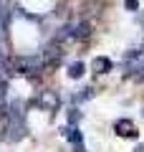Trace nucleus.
Instances as JSON below:
<instances>
[{
    "label": "nucleus",
    "mask_w": 144,
    "mask_h": 152,
    "mask_svg": "<svg viewBox=\"0 0 144 152\" xmlns=\"http://www.w3.org/2000/svg\"><path fill=\"white\" fill-rule=\"evenodd\" d=\"M114 132L119 137H124V140H137L139 137V132H137V127H134L132 119H116L114 122Z\"/></svg>",
    "instance_id": "nucleus-3"
},
{
    "label": "nucleus",
    "mask_w": 144,
    "mask_h": 152,
    "mask_svg": "<svg viewBox=\"0 0 144 152\" xmlns=\"http://www.w3.org/2000/svg\"><path fill=\"white\" fill-rule=\"evenodd\" d=\"M76 122H79V112L71 109V112H68V124H76Z\"/></svg>",
    "instance_id": "nucleus-12"
},
{
    "label": "nucleus",
    "mask_w": 144,
    "mask_h": 152,
    "mask_svg": "<svg viewBox=\"0 0 144 152\" xmlns=\"http://www.w3.org/2000/svg\"><path fill=\"white\" fill-rule=\"evenodd\" d=\"M61 46L63 43H58V41H51V43L46 46V48H43V66H48V69H56V66L61 64V53H63V51H61Z\"/></svg>",
    "instance_id": "nucleus-1"
},
{
    "label": "nucleus",
    "mask_w": 144,
    "mask_h": 152,
    "mask_svg": "<svg viewBox=\"0 0 144 152\" xmlns=\"http://www.w3.org/2000/svg\"><path fill=\"white\" fill-rule=\"evenodd\" d=\"M89 36H91V23L89 20L73 23V41H86Z\"/></svg>",
    "instance_id": "nucleus-8"
},
{
    "label": "nucleus",
    "mask_w": 144,
    "mask_h": 152,
    "mask_svg": "<svg viewBox=\"0 0 144 152\" xmlns=\"http://www.w3.org/2000/svg\"><path fill=\"white\" fill-rule=\"evenodd\" d=\"M91 69H94L96 74H109V71L114 69V64H111L109 56H96V58L91 61Z\"/></svg>",
    "instance_id": "nucleus-7"
},
{
    "label": "nucleus",
    "mask_w": 144,
    "mask_h": 152,
    "mask_svg": "<svg viewBox=\"0 0 144 152\" xmlns=\"http://www.w3.org/2000/svg\"><path fill=\"white\" fill-rule=\"evenodd\" d=\"M124 8H127L129 13H137L139 10V0H124Z\"/></svg>",
    "instance_id": "nucleus-11"
},
{
    "label": "nucleus",
    "mask_w": 144,
    "mask_h": 152,
    "mask_svg": "<svg viewBox=\"0 0 144 152\" xmlns=\"http://www.w3.org/2000/svg\"><path fill=\"white\" fill-rule=\"evenodd\" d=\"M36 107L41 109V112H56V109L61 107V99L56 91H41L36 96Z\"/></svg>",
    "instance_id": "nucleus-2"
},
{
    "label": "nucleus",
    "mask_w": 144,
    "mask_h": 152,
    "mask_svg": "<svg viewBox=\"0 0 144 152\" xmlns=\"http://www.w3.org/2000/svg\"><path fill=\"white\" fill-rule=\"evenodd\" d=\"M63 137L73 145V152H86L84 150V137H81V132H79V127H76V124H66Z\"/></svg>",
    "instance_id": "nucleus-5"
},
{
    "label": "nucleus",
    "mask_w": 144,
    "mask_h": 152,
    "mask_svg": "<svg viewBox=\"0 0 144 152\" xmlns=\"http://www.w3.org/2000/svg\"><path fill=\"white\" fill-rule=\"evenodd\" d=\"M8 122H25V102L15 99V102L8 104Z\"/></svg>",
    "instance_id": "nucleus-6"
},
{
    "label": "nucleus",
    "mask_w": 144,
    "mask_h": 152,
    "mask_svg": "<svg viewBox=\"0 0 144 152\" xmlns=\"http://www.w3.org/2000/svg\"><path fill=\"white\" fill-rule=\"evenodd\" d=\"M137 152H144V145H139V147H137Z\"/></svg>",
    "instance_id": "nucleus-14"
},
{
    "label": "nucleus",
    "mask_w": 144,
    "mask_h": 152,
    "mask_svg": "<svg viewBox=\"0 0 144 152\" xmlns=\"http://www.w3.org/2000/svg\"><path fill=\"white\" fill-rule=\"evenodd\" d=\"M84 71H86V66L81 64V61H73V64H68V71H66V74H68V79H81Z\"/></svg>",
    "instance_id": "nucleus-9"
},
{
    "label": "nucleus",
    "mask_w": 144,
    "mask_h": 152,
    "mask_svg": "<svg viewBox=\"0 0 144 152\" xmlns=\"http://www.w3.org/2000/svg\"><path fill=\"white\" fill-rule=\"evenodd\" d=\"M94 96V89H84V94H81V99H91Z\"/></svg>",
    "instance_id": "nucleus-13"
},
{
    "label": "nucleus",
    "mask_w": 144,
    "mask_h": 152,
    "mask_svg": "<svg viewBox=\"0 0 144 152\" xmlns=\"http://www.w3.org/2000/svg\"><path fill=\"white\" fill-rule=\"evenodd\" d=\"M23 137H25V122H8L5 124V134H3L5 142H18Z\"/></svg>",
    "instance_id": "nucleus-4"
},
{
    "label": "nucleus",
    "mask_w": 144,
    "mask_h": 152,
    "mask_svg": "<svg viewBox=\"0 0 144 152\" xmlns=\"http://www.w3.org/2000/svg\"><path fill=\"white\" fill-rule=\"evenodd\" d=\"M5 109H8V86L0 81V117H5Z\"/></svg>",
    "instance_id": "nucleus-10"
}]
</instances>
